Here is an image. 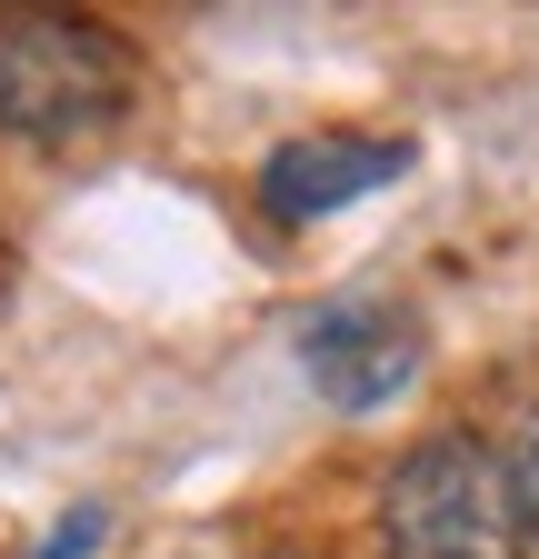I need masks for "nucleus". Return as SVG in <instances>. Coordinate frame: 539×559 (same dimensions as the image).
Returning <instances> with one entry per match:
<instances>
[{"instance_id":"f257e3e1","label":"nucleus","mask_w":539,"mask_h":559,"mask_svg":"<svg viewBox=\"0 0 539 559\" xmlns=\"http://www.w3.org/2000/svg\"><path fill=\"white\" fill-rule=\"evenodd\" d=\"M380 559H529L510 460L469 430L420 440L380 489Z\"/></svg>"},{"instance_id":"f03ea898","label":"nucleus","mask_w":539,"mask_h":559,"mask_svg":"<svg viewBox=\"0 0 539 559\" xmlns=\"http://www.w3.org/2000/svg\"><path fill=\"white\" fill-rule=\"evenodd\" d=\"M141 60L81 11H0V140H91L130 110Z\"/></svg>"},{"instance_id":"7ed1b4c3","label":"nucleus","mask_w":539,"mask_h":559,"mask_svg":"<svg viewBox=\"0 0 539 559\" xmlns=\"http://www.w3.org/2000/svg\"><path fill=\"white\" fill-rule=\"evenodd\" d=\"M300 370L340 419H370L420 380V320L390 300H320L300 320Z\"/></svg>"},{"instance_id":"20e7f679","label":"nucleus","mask_w":539,"mask_h":559,"mask_svg":"<svg viewBox=\"0 0 539 559\" xmlns=\"http://www.w3.org/2000/svg\"><path fill=\"white\" fill-rule=\"evenodd\" d=\"M410 170V140H380V130H300L280 151L260 160V210L270 221H330V210H350L370 190H390Z\"/></svg>"},{"instance_id":"39448f33","label":"nucleus","mask_w":539,"mask_h":559,"mask_svg":"<svg viewBox=\"0 0 539 559\" xmlns=\"http://www.w3.org/2000/svg\"><path fill=\"white\" fill-rule=\"evenodd\" d=\"M510 479H519V510H529V549H539V419H529V440L510 450Z\"/></svg>"}]
</instances>
